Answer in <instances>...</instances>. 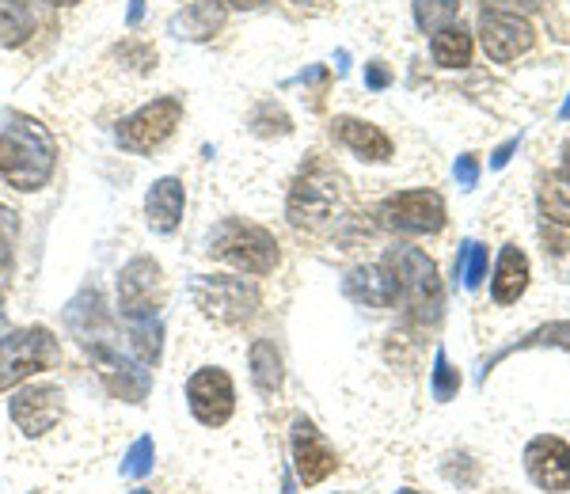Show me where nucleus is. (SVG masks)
I'll use <instances>...</instances> for the list:
<instances>
[{
  "instance_id": "423d86ee",
  "label": "nucleus",
  "mask_w": 570,
  "mask_h": 494,
  "mask_svg": "<svg viewBox=\"0 0 570 494\" xmlns=\"http://www.w3.org/2000/svg\"><path fill=\"white\" fill-rule=\"evenodd\" d=\"M384 267L395 274L400 281V297L415 308L419 319H438L441 308V281H438V267L426 251L419 247H392Z\"/></svg>"
},
{
  "instance_id": "a211bd4d",
  "label": "nucleus",
  "mask_w": 570,
  "mask_h": 494,
  "mask_svg": "<svg viewBox=\"0 0 570 494\" xmlns=\"http://www.w3.org/2000/svg\"><path fill=\"white\" fill-rule=\"evenodd\" d=\"M225 27V0H195L179 16H171L168 31L187 42H206Z\"/></svg>"
},
{
  "instance_id": "9b49d317",
  "label": "nucleus",
  "mask_w": 570,
  "mask_h": 494,
  "mask_svg": "<svg viewBox=\"0 0 570 494\" xmlns=\"http://www.w3.org/2000/svg\"><path fill=\"white\" fill-rule=\"evenodd\" d=\"M61 411H66V392L58 384H27L12 396L8 404V415L12 423L23 429L27 437H42L58 426Z\"/></svg>"
},
{
  "instance_id": "72a5a7b5",
  "label": "nucleus",
  "mask_w": 570,
  "mask_h": 494,
  "mask_svg": "<svg viewBox=\"0 0 570 494\" xmlns=\"http://www.w3.org/2000/svg\"><path fill=\"white\" fill-rule=\"evenodd\" d=\"M513 149H518V137H513V141H505L502 149L494 152V157H491V164H494V168H505V160H510V152H513Z\"/></svg>"
},
{
  "instance_id": "ea45409f",
  "label": "nucleus",
  "mask_w": 570,
  "mask_h": 494,
  "mask_svg": "<svg viewBox=\"0 0 570 494\" xmlns=\"http://www.w3.org/2000/svg\"><path fill=\"white\" fill-rule=\"evenodd\" d=\"M130 494H153V491H145V487H137V491H130Z\"/></svg>"
},
{
  "instance_id": "393cba45",
  "label": "nucleus",
  "mask_w": 570,
  "mask_h": 494,
  "mask_svg": "<svg viewBox=\"0 0 570 494\" xmlns=\"http://www.w3.org/2000/svg\"><path fill=\"white\" fill-rule=\"evenodd\" d=\"M456 278H464V289H480L487 278V247L480 244H464L461 255H456Z\"/></svg>"
},
{
  "instance_id": "a878e982",
  "label": "nucleus",
  "mask_w": 570,
  "mask_h": 494,
  "mask_svg": "<svg viewBox=\"0 0 570 494\" xmlns=\"http://www.w3.org/2000/svg\"><path fill=\"white\" fill-rule=\"evenodd\" d=\"M16 236H20V217L16 209L0 206V274H8L16 263Z\"/></svg>"
},
{
  "instance_id": "1a4fd4ad",
  "label": "nucleus",
  "mask_w": 570,
  "mask_h": 494,
  "mask_svg": "<svg viewBox=\"0 0 570 494\" xmlns=\"http://www.w3.org/2000/svg\"><path fill=\"white\" fill-rule=\"evenodd\" d=\"M187 407H190V415H195L202 426H209V429L225 426L228 418H233V411H236V384H233V377H228L225 369H217V365L198 369L195 377L187 381Z\"/></svg>"
},
{
  "instance_id": "f03ea898",
  "label": "nucleus",
  "mask_w": 570,
  "mask_h": 494,
  "mask_svg": "<svg viewBox=\"0 0 570 494\" xmlns=\"http://www.w3.org/2000/svg\"><path fill=\"white\" fill-rule=\"evenodd\" d=\"M346 198V182L331 164L324 160H308V168H301L297 182L289 190V206H285V217L297 233H320L338 217Z\"/></svg>"
},
{
  "instance_id": "39448f33",
  "label": "nucleus",
  "mask_w": 570,
  "mask_h": 494,
  "mask_svg": "<svg viewBox=\"0 0 570 494\" xmlns=\"http://www.w3.org/2000/svg\"><path fill=\"white\" fill-rule=\"evenodd\" d=\"M61 362V346L50 327H20L0 338V392H12Z\"/></svg>"
},
{
  "instance_id": "2f4dec72",
  "label": "nucleus",
  "mask_w": 570,
  "mask_h": 494,
  "mask_svg": "<svg viewBox=\"0 0 570 494\" xmlns=\"http://www.w3.org/2000/svg\"><path fill=\"white\" fill-rule=\"evenodd\" d=\"M456 182H461L464 190H472L475 182H480V160H475V157L456 160Z\"/></svg>"
},
{
  "instance_id": "c9c22d12",
  "label": "nucleus",
  "mask_w": 570,
  "mask_h": 494,
  "mask_svg": "<svg viewBox=\"0 0 570 494\" xmlns=\"http://www.w3.org/2000/svg\"><path fill=\"white\" fill-rule=\"evenodd\" d=\"M266 0H225V8H259Z\"/></svg>"
},
{
  "instance_id": "7ed1b4c3",
  "label": "nucleus",
  "mask_w": 570,
  "mask_h": 494,
  "mask_svg": "<svg viewBox=\"0 0 570 494\" xmlns=\"http://www.w3.org/2000/svg\"><path fill=\"white\" fill-rule=\"evenodd\" d=\"M206 255L209 259H220L228 267L252 274V278H263V274H274L282 263L278 240L266 233L263 225L240 221V217H228L220 221L206 240Z\"/></svg>"
},
{
  "instance_id": "412c9836",
  "label": "nucleus",
  "mask_w": 570,
  "mask_h": 494,
  "mask_svg": "<svg viewBox=\"0 0 570 494\" xmlns=\"http://www.w3.org/2000/svg\"><path fill=\"white\" fill-rule=\"evenodd\" d=\"M430 53H434L438 66H445V69H464L468 61H472V34H468L461 23L441 27V31H434Z\"/></svg>"
},
{
  "instance_id": "aec40b11",
  "label": "nucleus",
  "mask_w": 570,
  "mask_h": 494,
  "mask_svg": "<svg viewBox=\"0 0 570 494\" xmlns=\"http://www.w3.org/2000/svg\"><path fill=\"white\" fill-rule=\"evenodd\" d=\"M247 362H252V384L263 392V396H274V392H282V354L274 350L271 338H255L252 343V354H247Z\"/></svg>"
},
{
  "instance_id": "58836bf2",
  "label": "nucleus",
  "mask_w": 570,
  "mask_h": 494,
  "mask_svg": "<svg viewBox=\"0 0 570 494\" xmlns=\"http://www.w3.org/2000/svg\"><path fill=\"white\" fill-rule=\"evenodd\" d=\"M559 115H563V118H570V99H567V103H563V111H559Z\"/></svg>"
},
{
  "instance_id": "c85d7f7f",
  "label": "nucleus",
  "mask_w": 570,
  "mask_h": 494,
  "mask_svg": "<svg viewBox=\"0 0 570 494\" xmlns=\"http://www.w3.org/2000/svg\"><path fill=\"white\" fill-rule=\"evenodd\" d=\"M540 209H544L548 221L570 225V198H563V190H559V187H544V190H540Z\"/></svg>"
},
{
  "instance_id": "b1692460",
  "label": "nucleus",
  "mask_w": 570,
  "mask_h": 494,
  "mask_svg": "<svg viewBox=\"0 0 570 494\" xmlns=\"http://www.w3.org/2000/svg\"><path fill=\"white\" fill-rule=\"evenodd\" d=\"M461 12V0H415V20L422 31H441Z\"/></svg>"
},
{
  "instance_id": "cd10ccee",
  "label": "nucleus",
  "mask_w": 570,
  "mask_h": 494,
  "mask_svg": "<svg viewBox=\"0 0 570 494\" xmlns=\"http://www.w3.org/2000/svg\"><path fill=\"white\" fill-rule=\"evenodd\" d=\"M456 392H461V373L449 365L445 350H438L434 354V396L441 399V404H449Z\"/></svg>"
},
{
  "instance_id": "4468645a",
  "label": "nucleus",
  "mask_w": 570,
  "mask_h": 494,
  "mask_svg": "<svg viewBox=\"0 0 570 494\" xmlns=\"http://www.w3.org/2000/svg\"><path fill=\"white\" fill-rule=\"evenodd\" d=\"M480 42H483L487 58L513 61L532 46V23L518 12H483Z\"/></svg>"
},
{
  "instance_id": "bb28decb",
  "label": "nucleus",
  "mask_w": 570,
  "mask_h": 494,
  "mask_svg": "<svg viewBox=\"0 0 570 494\" xmlns=\"http://www.w3.org/2000/svg\"><path fill=\"white\" fill-rule=\"evenodd\" d=\"M153 461H156L153 437H137V442L130 445V453H126L122 475H130V480H141V475H149V472H153Z\"/></svg>"
},
{
  "instance_id": "4be33fe9",
  "label": "nucleus",
  "mask_w": 570,
  "mask_h": 494,
  "mask_svg": "<svg viewBox=\"0 0 570 494\" xmlns=\"http://www.w3.org/2000/svg\"><path fill=\"white\" fill-rule=\"evenodd\" d=\"M35 34L31 8L23 0H0V50H16Z\"/></svg>"
},
{
  "instance_id": "20e7f679",
  "label": "nucleus",
  "mask_w": 570,
  "mask_h": 494,
  "mask_svg": "<svg viewBox=\"0 0 570 494\" xmlns=\"http://www.w3.org/2000/svg\"><path fill=\"white\" fill-rule=\"evenodd\" d=\"M190 300H195L202 316L220 327H244L263 305L255 281L228 278V274H195L190 278Z\"/></svg>"
},
{
  "instance_id": "f3484780",
  "label": "nucleus",
  "mask_w": 570,
  "mask_h": 494,
  "mask_svg": "<svg viewBox=\"0 0 570 494\" xmlns=\"http://www.w3.org/2000/svg\"><path fill=\"white\" fill-rule=\"evenodd\" d=\"M335 137L346 145V149L354 152L357 160H370V164H384L392 160V141L389 134L381 130V126L365 122V118H335Z\"/></svg>"
},
{
  "instance_id": "6ab92c4d",
  "label": "nucleus",
  "mask_w": 570,
  "mask_h": 494,
  "mask_svg": "<svg viewBox=\"0 0 570 494\" xmlns=\"http://www.w3.org/2000/svg\"><path fill=\"white\" fill-rule=\"evenodd\" d=\"M529 289V259L521 247H505L502 259H499V270H494V281H491V293L499 305H513L521 293Z\"/></svg>"
},
{
  "instance_id": "f8f14e48",
  "label": "nucleus",
  "mask_w": 570,
  "mask_h": 494,
  "mask_svg": "<svg viewBox=\"0 0 570 494\" xmlns=\"http://www.w3.org/2000/svg\"><path fill=\"white\" fill-rule=\"evenodd\" d=\"M525 472L540 491H570V445L556 434H540L525 445Z\"/></svg>"
},
{
  "instance_id": "5701e85b",
  "label": "nucleus",
  "mask_w": 570,
  "mask_h": 494,
  "mask_svg": "<svg viewBox=\"0 0 570 494\" xmlns=\"http://www.w3.org/2000/svg\"><path fill=\"white\" fill-rule=\"evenodd\" d=\"M126 332H130V343H134V354L141 365H156L160 358V316H141V319H126Z\"/></svg>"
},
{
  "instance_id": "9d476101",
  "label": "nucleus",
  "mask_w": 570,
  "mask_h": 494,
  "mask_svg": "<svg viewBox=\"0 0 570 494\" xmlns=\"http://www.w3.org/2000/svg\"><path fill=\"white\" fill-rule=\"evenodd\" d=\"M381 221L395 233L411 236H434L445 228V202L434 190H403L381 206Z\"/></svg>"
},
{
  "instance_id": "6e6552de",
  "label": "nucleus",
  "mask_w": 570,
  "mask_h": 494,
  "mask_svg": "<svg viewBox=\"0 0 570 494\" xmlns=\"http://www.w3.org/2000/svg\"><path fill=\"white\" fill-rule=\"evenodd\" d=\"M160 297H164V274L160 263L149 255H137L118 274V313L122 319H141L160 313Z\"/></svg>"
},
{
  "instance_id": "f257e3e1",
  "label": "nucleus",
  "mask_w": 570,
  "mask_h": 494,
  "mask_svg": "<svg viewBox=\"0 0 570 494\" xmlns=\"http://www.w3.org/2000/svg\"><path fill=\"white\" fill-rule=\"evenodd\" d=\"M58 168V145L50 130L35 122L31 115H8V126L0 130V179L12 190H42Z\"/></svg>"
},
{
  "instance_id": "473e14b6",
  "label": "nucleus",
  "mask_w": 570,
  "mask_h": 494,
  "mask_svg": "<svg viewBox=\"0 0 570 494\" xmlns=\"http://www.w3.org/2000/svg\"><path fill=\"white\" fill-rule=\"evenodd\" d=\"M389 80H392V72L381 66V61H373V66H365V85H370L373 91H381V88H389Z\"/></svg>"
},
{
  "instance_id": "f704fd0d",
  "label": "nucleus",
  "mask_w": 570,
  "mask_h": 494,
  "mask_svg": "<svg viewBox=\"0 0 570 494\" xmlns=\"http://www.w3.org/2000/svg\"><path fill=\"white\" fill-rule=\"evenodd\" d=\"M141 16H145V0H130V27L141 23Z\"/></svg>"
},
{
  "instance_id": "ddd939ff",
  "label": "nucleus",
  "mask_w": 570,
  "mask_h": 494,
  "mask_svg": "<svg viewBox=\"0 0 570 494\" xmlns=\"http://www.w3.org/2000/svg\"><path fill=\"white\" fill-rule=\"evenodd\" d=\"M289 449H293V468H297V480L305 483V487H316V483H324L327 475L338 468L335 449H331V445L324 442V434H320L308 418H293Z\"/></svg>"
},
{
  "instance_id": "2eb2a0df",
  "label": "nucleus",
  "mask_w": 570,
  "mask_h": 494,
  "mask_svg": "<svg viewBox=\"0 0 570 494\" xmlns=\"http://www.w3.org/2000/svg\"><path fill=\"white\" fill-rule=\"evenodd\" d=\"M183 209H187V187L176 176L156 179L145 195V221L160 236H171L183 225Z\"/></svg>"
},
{
  "instance_id": "4c0bfd02",
  "label": "nucleus",
  "mask_w": 570,
  "mask_h": 494,
  "mask_svg": "<svg viewBox=\"0 0 570 494\" xmlns=\"http://www.w3.org/2000/svg\"><path fill=\"white\" fill-rule=\"evenodd\" d=\"M46 4H53V8H69V4H80V0H46Z\"/></svg>"
},
{
  "instance_id": "dca6fc26",
  "label": "nucleus",
  "mask_w": 570,
  "mask_h": 494,
  "mask_svg": "<svg viewBox=\"0 0 570 494\" xmlns=\"http://www.w3.org/2000/svg\"><path fill=\"white\" fill-rule=\"evenodd\" d=\"M346 297L365 308H392L400 300V281L395 274L376 263V267H357L346 274Z\"/></svg>"
},
{
  "instance_id": "a19ab883",
  "label": "nucleus",
  "mask_w": 570,
  "mask_h": 494,
  "mask_svg": "<svg viewBox=\"0 0 570 494\" xmlns=\"http://www.w3.org/2000/svg\"><path fill=\"white\" fill-rule=\"evenodd\" d=\"M400 494H422V491H400Z\"/></svg>"
},
{
  "instance_id": "e433bc0d",
  "label": "nucleus",
  "mask_w": 570,
  "mask_h": 494,
  "mask_svg": "<svg viewBox=\"0 0 570 494\" xmlns=\"http://www.w3.org/2000/svg\"><path fill=\"white\" fill-rule=\"evenodd\" d=\"M559 176H563V179L570 182V145L563 149V168H559Z\"/></svg>"
},
{
  "instance_id": "0eeeda50",
  "label": "nucleus",
  "mask_w": 570,
  "mask_h": 494,
  "mask_svg": "<svg viewBox=\"0 0 570 494\" xmlns=\"http://www.w3.org/2000/svg\"><path fill=\"white\" fill-rule=\"evenodd\" d=\"M183 118V99L179 96H160L153 103L137 107L130 118L118 122V145L126 152H153L176 134Z\"/></svg>"
},
{
  "instance_id": "7c9ffc66",
  "label": "nucleus",
  "mask_w": 570,
  "mask_h": 494,
  "mask_svg": "<svg viewBox=\"0 0 570 494\" xmlns=\"http://www.w3.org/2000/svg\"><path fill=\"white\" fill-rule=\"evenodd\" d=\"M537 12L540 0H483V12Z\"/></svg>"
},
{
  "instance_id": "c756f323",
  "label": "nucleus",
  "mask_w": 570,
  "mask_h": 494,
  "mask_svg": "<svg viewBox=\"0 0 570 494\" xmlns=\"http://www.w3.org/2000/svg\"><path fill=\"white\" fill-rule=\"evenodd\" d=\"M118 53H122V61H130L134 69H149V66H156V50H149V46H134V42H126Z\"/></svg>"
}]
</instances>
